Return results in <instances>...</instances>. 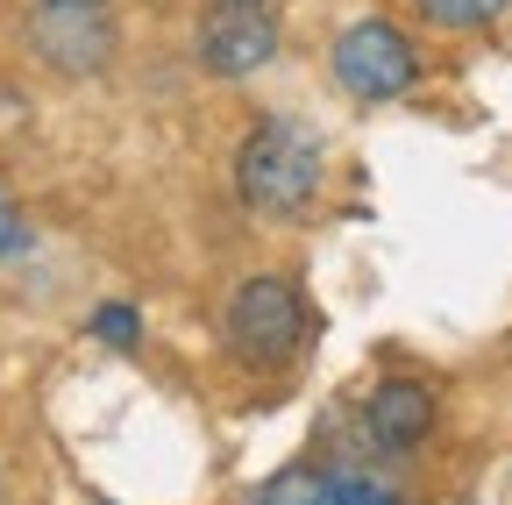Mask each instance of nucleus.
<instances>
[{"mask_svg":"<svg viewBox=\"0 0 512 505\" xmlns=\"http://www.w3.org/2000/svg\"><path fill=\"white\" fill-rule=\"evenodd\" d=\"M320 185H328V150L299 114H256L249 136L235 143V193L256 221H313Z\"/></svg>","mask_w":512,"mask_h":505,"instance_id":"f257e3e1","label":"nucleus"},{"mask_svg":"<svg viewBox=\"0 0 512 505\" xmlns=\"http://www.w3.org/2000/svg\"><path fill=\"white\" fill-rule=\"evenodd\" d=\"M306 335H313V306H306V292L285 271L242 278L228 292V306H221V349L242 370H256V377H285L299 363Z\"/></svg>","mask_w":512,"mask_h":505,"instance_id":"f03ea898","label":"nucleus"},{"mask_svg":"<svg viewBox=\"0 0 512 505\" xmlns=\"http://www.w3.org/2000/svg\"><path fill=\"white\" fill-rule=\"evenodd\" d=\"M328 72H335V86H342L349 100L384 107V100H406L427 65H420V43L406 36V22H392V15H356V22L335 36V50H328Z\"/></svg>","mask_w":512,"mask_h":505,"instance_id":"7ed1b4c3","label":"nucleus"},{"mask_svg":"<svg viewBox=\"0 0 512 505\" xmlns=\"http://www.w3.org/2000/svg\"><path fill=\"white\" fill-rule=\"evenodd\" d=\"M285 50L271 0H207L192 15V65L207 79H256Z\"/></svg>","mask_w":512,"mask_h":505,"instance_id":"20e7f679","label":"nucleus"},{"mask_svg":"<svg viewBox=\"0 0 512 505\" xmlns=\"http://www.w3.org/2000/svg\"><path fill=\"white\" fill-rule=\"evenodd\" d=\"M242 505H406V491L384 477V463L356 456H306L278 477H264Z\"/></svg>","mask_w":512,"mask_h":505,"instance_id":"39448f33","label":"nucleus"},{"mask_svg":"<svg viewBox=\"0 0 512 505\" xmlns=\"http://www.w3.org/2000/svg\"><path fill=\"white\" fill-rule=\"evenodd\" d=\"M434 427H441V399H434L427 377H377L363 392V406H356V441H363L370 463L420 456L434 441Z\"/></svg>","mask_w":512,"mask_h":505,"instance_id":"423d86ee","label":"nucleus"},{"mask_svg":"<svg viewBox=\"0 0 512 505\" xmlns=\"http://www.w3.org/2000/svg\"><path fill=\"white\" fill-rule=\"evenodd\" d=\"M22 36L57 79H100L114 65V50H121L114 8H50V0H36Z\"/></svg>","mask_w":512,"mask_h":505,"instance_id":"0eeeda50","label":"nucleus"},{"mask_svg":"<svg viewBox=\"0 0 512 505\" xmlns=\"http://www.w3.org/2000/svg\"><path fill=\"white\" fill-rule=\"evenodd\" d=\"M512 0H413V22L434 29V36H470V29H491Z\"/></svg>","mask_w":512,"mask_h":505,"instance_id":"6e6552de","label":"nucleus"},{"mask_svg":"<svg viewBox=\"0 0 512 505\" xmlns=\"http://www.w3.org/2000/svg\"><path fill=\"white\" fill-rule=\"evenodd\" d=\"M86 335H93L100 349H114V356H136V349H143V313L128 306V299H100V306L86 313Z\"/></svg>","mask_w":512,"mask_h":505,"instance_id":"1a4fd4ad","label":"nucleus"},{"mask_svg":"<svg viewBox=\"0 0 512 505\" xmlns=\"http://www.w3.org/2000/svg\"><path fill=\"white\" fill-rule=\"evenodd\" d=\"M36 249V228H29V214L8 200V185H0V264H22Z\"/></svg>","mask_w":512,"mask_h":505,"instance_id":"9d476101","label":"nucleus"},{"mask_svg":"<svg viewBox=\"0 0 512 505\" xmlns=\"http://www.w3.org/2000/svg\"><path fill=\"white\" fill-rule=\"evenodd\" d=\"M50 8H114V0H50Z\"/></svg>","mask_w":512,"mask_h":505,"instance_id":"9b49d317","label":"nucleus"},{"mask_svg":"<svg viewBox=\"0 0 512 505\" xmlns=\"http://www.w3.org/2000/svg\"><path fill=\"white\" fill-rule=\"evenodd\" d=\"M0 505H8V477H0Z\"/></svg>","mask_w":512,"mask_h":505,"instance_id":"f8f14e48","label":"nucleus"},{"mask_svg":"<svg viewBox=\"0 0 512 505\" xmlns=\"http://www.w3.org/2000/svg\"><path fill=\"white\" fill-rule=\"evenodd\" d=\"M93 505H107V498H93Z\"/></svg>","mask_w":512,"mask_h":505,"instance_id":"ddd939ff","label":"nucleus"}]
</instances>
